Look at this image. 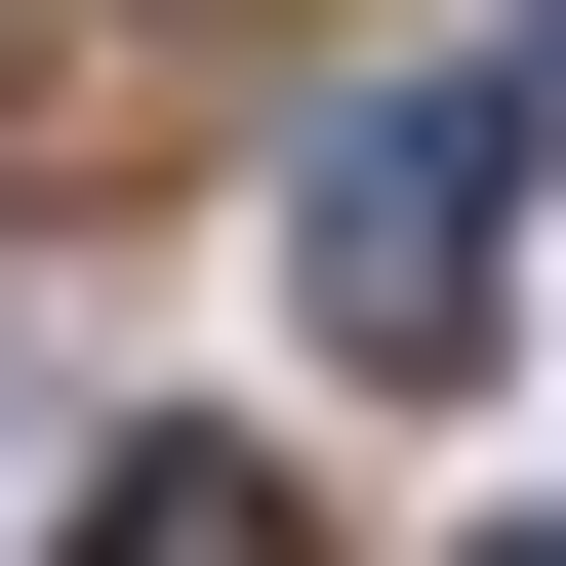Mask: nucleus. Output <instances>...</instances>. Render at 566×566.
Here are the masks:
<instances>
[{
  "label": "nucleus",
  "instance_id": "nucleus-1",
  "mask_svg": "<svg viewBox=\"0 0 566 566\" xmlns=\"http://www.w3.org/2000/svg\"><path fill=\"white\" fill-rule=\"evenodd\" d=\"M566 163V41H485V82H365L324 163H283V283H324V365H485V202Z\"/></svg>",
  "mask_w": 566,
  "mask_h": 566
},
{
  "label": "nucleus",
  "instance_id": "nucleus-3",
  "mask_svg": "<svg viewBox=\"0 0 566 566\" xmlns=\"http://www.w3.org/2000/svg\"><path fill=\"white\" fill-rule=\"evenodd\" d=\"M122 82H163V0H0V202H41V163H122Z\"/></svg>",
  "mask_w": 566,
  "mask_h": 566
},
{
  "label": "nucleus",
  "instance_id": "nucleus-4",
  "mask_svg": "<svg viewBox=\"0 0 566 566\" xmlns=\"http://www.w3.org/2000/svg\"><path fill=\"white\" fill-rule=\"evenodd\" d=\"M526 566H566V526H526Z\"/></svg>",
  "mask_w": 566,
  "mask_h": 566
},
{
  "label": "nucleus",
  "instance_id": "nucleus-2",
  "mask_svg": "<svg viewBox=\"0 0 566 566\" xmlns=\"http://www.w3.org/2000/svg\"><path fill=\"white\" fill-rule=\"evenodd\" d=\"M41 566H324V526H283V446H122L82 526H41Z\"/></svg>",
  "mask_w": 566,
  "mask_h": 566
}]
</instances>
